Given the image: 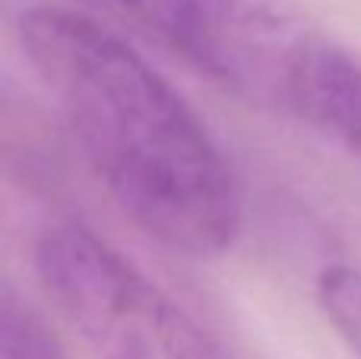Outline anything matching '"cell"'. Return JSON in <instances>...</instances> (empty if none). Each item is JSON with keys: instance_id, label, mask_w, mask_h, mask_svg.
<instances>
[{"instance_id": "cell-2", "label": "cell", "mask_w": 361, "mask_h": 359, "mask_svg": "<svg viewBox=\"0 0 361 359\" xmlns=\"http://www.w3.org/2000/svg\"><path fill=\"white\" fill-rule=\"evenodd\" d=\"M32 264L44 299L95 359H228L149 273L89 226H48Z\"/></svg>"}, {"instance_id": "cell-5", "label": "cell", "mask_w": 361, "mask_h": 359, "mask_svg": "<svg viewBox=\"0 0 361 359\" xmlns=\"http://www.w3.org/2000/svg\"><path fill=\"white\" fill-rule=\"evenodd\" d=\"M314 299L333 334L352 356L361 359V267L345 261L320 267L314 280Z\"/></svg>"}, {"instance_id": "cell-1", "label": "cell", "mask_w": 361, "mask_h": 359, "mask_svg": "<svg viewBox=\"0 0 361 359\" xmlns=\"http://www.w3.org/2000/svg\"><path fill=\"white\" fill-rule=\"evenodd\" d=\"M16 38L80 156L140 233L193 261L235 248L244 226L235 169L121 32L73 6H29Z\"/></svg>"}, {"instance_id": "cell-3", "label": "cell", "mask_w": 361, "mask_h": 359, "mask_svg": "<svg viewBox=\"0 0 361 359\" xmlns=\"http://www.w3.org/2000/svg\"><path fill=\"white\" fill-rule=\"evenodd\" d=\"M76 10L241 99L276 108L298 57L320 38L288 0H80Z\"/></svg>"}, {"instance_id": "cell-4", "label": "cell", "mask_w": 361, "mask_h": 359, "mask_svg": "<svg viewBox=\"0 0 361 359\" xmlns=\"http://www.w3.org/2000/svg\"><path fill=\"white\" fill-rule=\"evenodd\" d=\"M282 112L295 114L361 165V61L324 35L298 57Z\"/></svg>"}, {"instance_id": "cell-6", "label": "cell", "mask_w": 361, "mask_h": 359, "mask_svg": "<svg viewBox=\"0 0 361 359\" xmlns=\"http://www.w3.org/2000/svg\"><path fill=\"white\" fill-rule=\"evenodd\" d=\"M4 359H63V350L48 334L44 322L13 293L4 302Z\"/></svg>"}]
</instances>
